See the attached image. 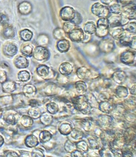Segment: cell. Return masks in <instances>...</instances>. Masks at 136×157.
Segmentation results:
<instances>
[{"label": "cell", "instance_id": "obj_1", "mask_svg": "<svg viewBox=\"0 0 136 157\" xmlns=\"http://www.w3.org/2000/svg\"><path fill=\"white\" fill-rule=\"evenodd\" d=\"M72 103L75 109L84 114H89L92 110V106L87 97L84 95H80L72 98Z\"/></svg>", "mask_w": 136, "mask_h": 157}, {"label": "cell", "instance_id": "obj_2", "mask_svg": "<svg viewBox=\"0 0 136 157\" xmlns=\"http://www.w3.org/2000/svg\"><path fill=\"white\" fill-rule=\"evenodd\" d=\"M91 11L94 15L100 18H108L111 15L109 8L99 2L94 4L92 5Z\"/></svg>", "mask_w": 136, "mask_h": 157}, {"label": "cell", "instance_id": "obj_3", "mask_svg": "<svg viewBox=\"0 0 136 157\" xmlns=\"http://www.w3.org/2000/svg\"><path fill=\"white\" fill-rule=\"evenodd\" d=\"M109 28L123 26L129 22V20L121 14L111 15L108 18Z\"/></svg>", "mask_w": 136, "mask_h": 157}, {"label": "cell", "instance_id": "obj_4", "mask_svg": "<svg viewBox=\"0 0 136 157\" xmlns=\"http://www.w3.org/2000/svg\"><path fill=\"white\" fill-rule=\"evenodd\" d=\"M136 53L135 51L126 50L123 52L120 56L121 63L129 66L135 65L136 64Z\"/></svg>", "mask_w": 136, "mask_h": 157}, {"label": "cell", "instance_id": "obj_5", "mask_svg": "<svg viewBox=\"0 0 136 157\" xmlns=\"http://www.w3.org/2000/svg\"><path fill=\"white\" fill-rule=\"evenodd\" d=\"M76 11L73 8L66 6L61 9L60 12V17L66 22L72 21L76 16Z\"/></svg>", "mask_w": 136, "mask_h": 157}, {"label": "cell", "instance_id": "obj_6", "mask_svg": "<svg viewBox=\"0 0 136 157\" xmlns=\"http://www.w3.org/2000/svg\"><path fill=\"white\" fill-rule=\"evenodd\" d=\"M99 47L101 52L109 53L114 49L115 42L110 38L103 39L99 43Z\"/></svg>", "mask_w": 136, "mask_h": 157}, {"label": "cell", "instance_id": "obj_7", "mask_svg": "<svg viewBox=\"0 0 136 157\" xmlns=\"http://www.w3.org/2000/svg\"><path fill=\"white\" fill-rule=\"evenodd\" d=\"M121 14L130 20H135L136 5L133 2L122 6V12Z\"/></svg>", "mask_w": 136, "mask_h": 157}, {"label": "cell", "instance_id": "obj_8", "mask_svg": "<svg viewBox=\"0 0 136 157\" xmlns=\"http://www.w3.org/2000/svg\"><path fill=\"white\" fill-rule=\"evenodd\" d=\"M120 44L124 46L129 47L130 48L136 50V36H131L124 33L121 39L119 40Z\"/></svg>", "mask_w": 136, "mask_h": 157}, {"label": "cell", "instance_id": "obj_9", "mask_svg": "<svg viewBox=\"0 0 136 157\" xmlns=\"http://www.w3.org/2000/svg\"><path fill=\"white\" fill-rule=\"evenodd\" d=\"M34 56L38 60L45 61L50 57L49 51L45 47H38L34 51Z\"/></svg>", "mask_w": 136, "mask_h": 157}, {"label": "cell", "instance_id": "obj_10", "mask_svg": "<svg viewBox=\"0 0 136 157\" xmlns=\"http://www.w3.org/2000/svg\"><path fill=\"white\" fill-rule=\"evenodd\" d=\"M69 38L73 42H81L84 39V32L81 28L77 27L68 34Z\"/></svg>", "mask_w": 136, "mask_h": 157}, {"label": "cell", "instance_id": "obj_11", "mask_svg": "<svg viewBox=\"0 0 136 157\" xmlns=\"http://www.w3.org/2000/svg\"><path fill=\"white\" fill-rule=\"evenodd\" d=\"M76 73L77 77L82 80H88L93 77L92 71L85 67H81L78 68Z\"/></svg>", "mask_w": 136, "mask_h": 157}, {"label": "cell", "instance_id": "obj_12", "mask_svg": "<svg viewBox=\"0 0 136 157\" xmlns=\"http://www.w3.org/2000/svg\"><path fill=\"white\" fill-rule=\"evenodd\" d=\"M125 31L122 26L109 28V34L113 39L119 40L125 33Z\"/></svg>", "mask_w": 136, "mask_h": 157}, {"label": "cell", "instance_id": "obj_13", "mask_svg": "<svg viewBox=\"0 0 136 157\" xmlns=\"http://www.w3.org/2000/svg\"><path fill=\"white\" fill-rule=\"evenodd\" d=\"M70 43L69 41L65 39L60 40L56 44V48L58 51L61 53L66 52L70 48Z\"/></svg>", "mask_w": 136, "mask_h": 157}, {"label": "cell", "instance_id": "obj_14", "mask_svg": "<svg viewBox=\"0 0 136 157\" xmlns=\"http://www.w3.org/2000/svg\"><path fill=\"white\" fill-rule=\"evenodd\" d=\"M112 78L115 82L119 84H122L126 81L127 75L124 71H118L113 74Z\"/></svg>", "mask_w": 136, "mask_h": 157}, {"label": "cell", "instance_id": "obj_15", "mask_svg": "<svg viewBox=\"0 0 136 157\" xmlns=\"http://www.w3.org/2000/svg\"><path fill=\"white\" fill-rule=\"evenodd\" d=\"M59 72L61 74L64 76H68L71 75L73 71V67L69 63L65 62L61 64L59 68Z\"/></svg>", "mask_w": 136, "mask_h": 157}, {"label": "cell", "instance_id": "obj_16", "mask_svg": "<svg viewBox=\"0 0 136 157\" xmlns=\"http://www.w3.org/2000/svg\"><path fill=\"white\" fill-rule=\"evenodd\" d=\"M123 138L126 144L130 143L135 139V129L129 128L124 133Z\"/></svg>", "mask_w": 136, "mask_h": 157}, {"label": "cell", "instance_id": "obj_17", "mask_svg": "<svg viewBox=\"0 0 136 157\" xmlns=\"http://www.w3.org/2000/svg\"><path fill=\"white\" fill-rule=\"evenodd\" d=\"M23 92L26 97H34L36 94V88L32 84H26L24 86Z\"/></svg>", "mask_w": 136, "mask_h": 157}, {"label": "cell", "instance_id": "obj_18", "mask_svg": "<svg viewBox=\"0 0 136 157\" xmlns=\"http://www.w3.org/2000/svg\"><path fill=\"white\" fill-rule=\"evenodd\" d=\"M111 117L107 115H103L97 120V123L99 126L101 127H105L110 126L113 122V119Z\"/></svg>", "mask_w": 136, "mask_h": 157}, {"label": "cell", "instance_id": "obj_19", "mask_svg": "<svg viewBox=\"0 0 136 157\" xmlns=\"http://www.w3.org/2000/svg\"><path fill=\"white\" fill-rule=\"evenodd\" d=\"M109 26H97L95 34L99 38H105L109 34Z\"/></svg>", "mask_w": 136, "mask_h": 157}, {"label": "cell", "instance_id": "obj_20", "mask_svg": "<svg viewBox=\"0 0 136 157\" xmlns=\"http://www.w3.org/2000/svg\"><path fill=\"white\" fill-rule=\"evenodd\" d=\"M14 64L18 68H24L28 67V61L25 57H17L14 61Z\"/></svg>", "mask_w": 136, "mask_h": 157}, {"label": "cell", "instance_id": "obj_21", "mask_svg": "<svg viewBox=\"0 0 136 157\" xmlns=\"http://www.w3.org/2000/svg\"><path fill=\"white\" fill-rule=\"evenodd\" d=\"M25 143L27 147H35L39 144L38 140L36 136L33 135L27 136L25 140Z\"/></svg>", "mask_w": 136, "mask_h": 157}, {"label": "cell", "instance_id": "obj_22", "mask_svg": "<svg viewBox=\"0 0 136 157\" xmlns=\"http://www.w3.org/2000/svg\"><path fill=\"white\" fill-rule=\"evenodd\" d=\"M96 26L93 22H87L84 26V31L86 34L93 35L96 33Z\"/></svg>", "mask_w": 136, "mask_h": 157}, {"label": "cell", "instance_id": "obj_23", "mask_svg": "<svg viewBox=\"0 0 136 157\" xmlns=\"http://www.w3.org/2000/svg\"><path fill=\"white\" fill-rule=\"evenodd\" d=\"M17 52V48L15 45L8 44L4 48V52L8 56H12Z\"/></svg>", "mask_w": 136, "mask_h": 157}, {"label": "cell", "instance_id": "obj_24", "mask_svg": "<svg viewBox=\"0 0 136 157\" xmlns=\"http://www.w3.org/2000/svg\"><path fill=\"white\" fill-rule=\"evenodd\" d=\"M99 109L103 113H109L113 110V106L108 101H104L100 103Z\"/></svg>", "mask_w": 136, "mask_h": 157}, {"label": "cell", "instance_id": "obj_25", "mask_svg": "<svg viewBox=\"0 0 136 157\" xmlns=\"http://www.w3.org/2000/svg\"><path fill=\"white\" fill-rule=\"evenodd\" d=\"M72 129V125L68 123H63L59 128L60 132L64 135H68L70 134Z\"/></svg>", "mask_w": 136, "mask_h": 157}, {"label": "cell", "instance_id": "obj_26", "mask_svg": "<svg viewBox=\"0 0 136 157\" xmlns=\"http://www.w3.org/2000/svg\"><path fill=\"white\" fill-rule=\"evenodd\" d=\"M49 67L45 65H41L37 68L36 71L40 76L43 77H46L48 76L50 73Z\"/></svg>", "mask_w": 136, "mask_h": 157}, {"label": "cell", "instance_id": "obj_27", "mask_svg": "<svg viewBox=\"0 0 136 157\" xmlns=\"http://www.w3.org/2000/svg\"><path fill=\"white\" fill-rule=\"evenodd\" d=\"M75 88L76 91L80 94H83L87 91V86L85 83L82 81L77 82L75 83Z\"/></svg>", "mask_w": 136, "mask_h": 157}, {"label": "cell", "instance_id": "obj_28", "mask_svg": "<svg viewBox=\"0 0 136 157\" xmlns=\"http://www.w3.org/2000/svg\"><path fill=\"white\" fill-rule=\"evenodd\" d=\"M77 27V26L71 21L64 22L62 29L66 34H68Z\"/></svg>", "mask_w": 136, "mask_h": 157}, {"label": "cell", "instance_id": "obj_29", "mask_svg": "<svg viewBox=\"0 0 136 157\" xmlns=\"http://www.w3.org/2000/svg\"><path fill=\"white\" fill-rule=\"evenodd\" d=\"M122 27L125 31L132 34H133V35H136V24L135 22H129Z\"/></svg>", "mask_w": 136, "mask_h": 157}, {"label": "cell", "instance_id": "obj_30", "mask_svg": "<svg viewBox=\"0 0 136 157\" xmlns=\"http://www.w3.org/2000/svg\"><path fill=\"white\" fill-rule=\"evenodd\" d=\"M19 11L22 14H25L30 13L32 9L31 5L27 2H24L21 3L19 5Z\"/></svg>", "mask_w": 136, "mask_h": 157}, {"label": "cell", "instance_id": "obj_31", "mask_svg": "<svg viewBox=\"0 0 136 157\" xmlns=\"http://www.w3.org/2000/svg\"><path fill=\"white\" fill-rule=\"evenodd\" d=\"M52 135L51 133L47 131H42L39 135L40 141L41 143H46L51 140Z\"/></svg>", "mask_w": 136, "mask_h": 157}, {"label": "cell", "instance_id": "obj_32", "mask_svg": "<svg viewBox=\"0 0 136 157\" xmlns=\"http://www.w3.org/2000/svg\"><path fill=\"white\" fill-rule=\"evenodd\" d=\"M2 90L5 92H11L15 90V84L12 81H7L3 83Z\"/></svg>", "mask_w": 136, "mask_h": 157}, {"label": "cell", "instance_id": "obj_33", "mask_svg": "<svg viewBox=\"0 0 136 157\" xmlns=\"http://www.w3.org/2000/svg\"><path fill=\"white\" fill-rule=\"evenodd\" d=\"M115 92L117 95L120 98H126L128 95L127 88L124 86H118L116 88Z\"/></svg>", "mask_w": 136, "mask_h": 157}, {"label": "cell", "instance_id": "obj_34", "mask_svg": "<svg viewBox=\"0 0 136 157\" xmlns=\"http://www.w3.org/2000/svg\"><path fill=\"white\" fill-rule=\"evenodd\" d=\"M20 35L22 40L25 41H28L32 39L33 33L29 30L25 29L21 32Z\"/></svg>", "mask_w": 136, "mask_h": 157}, {"label": "cell", "instance_id": "obj_35", "mask_svg": "<svg viewBox=\"0 0 136 157\" xmlns=\"http://www.w3.org/2000/svg\"><path fill=\"white\" fill-rule=\"evenodd\" d=\"M53 36L55 39L60 40L65 38L66 33L62 29L58 28L54 30Z\"/></svg>", "mask_w": 136, "mask_h": 157}, {"label": "cell", "instance_id": "obj_36", "mask_svg": "<svg viewBox=\"0 0 136 157\" xmlns=\"http://www.w3.org/2000/svg\"><path fill=\"white\" fill-rule=\"evenodd\" d=\"M109 9L111 14H119L122 12V6L119 4L114 3L110 5Z\"/></svg>", "mask_w": 136, "mask_h": 157}, {"label": "cell", "instance_id": "obj_37", "mask_svg": "<svg viewBox=\"0 0 136 157\" xmlns=\"http://www.w3.org/2000/svg\"><path fill=\"white\" fill-rule=\"evenodd\" d=\"M47 111L52 114H55L59 112V107L55 102H51L47 104Z\"/></svg>", "mask_w": 136, "mask_h": 157}, {"label": "cell", "instance_id": "obj_38", "mask_svg": "<svg viewBox=\"0 0 136 157\" xmlns=\"http://www.w3.org/2000/svg\"><path fill=\"white\" fill-rule=\"evenodd\" d=\"M40 118L41 122L43 124L45 125H49L52 122V116L47 113H43V114L41 115Z\"/></svg>", "mask_w": 136, "mask_h": 157}, {"label": "cell", "instance_id": "obj_39", "mask_svg": "<svg viewBox=\"0 0 136 157\" xmlns=\"http://www.w3.org/2000/svg\"><path fill=\"white\" fill-rule=\"evenodd\" d=\"M70 133L72 138L76 140L81 139L84 136L82 131L78 128L73 129Z\"/></svg>", "mask_w": 136, "mask_h": 157}, {"label": "cell", "instance_id": "obj_40", "mask_svg": "<svg viewBox=\"0 0 136 157\" xmlns=\"http://www.w3.org/2000/svg\"><path fill=\"white\" fill-rule=\"evenodd\" d=\"M21 124L25 127H29L33 124L32 118L29 116H24L22 117L21 121Z\"/></svg>", "mask_w": 136, "mask_h": 157}, {"label": "cell", "instance_id": "obj_41", "mask_svg": "<svg viewBox=\"0 0 136 157\" xmlns=\"http://www.w3.org/2000/svg\"><path fill=\"white\" fill-rule=\"evenodd\" d=\"M18 78L21 81H28L30 78V73L26 71H21L18 74Z\"/></svg>", "mask_w": 136, "mask_h": 157}, {"label": "cell", "instance_id": "obj_42", "mask_svg": "<svg viewBox=\"0 0 136 157\" xmlns=\"http://www.w3.org/2000/svg\"><path fill=\"white\" fill-rule=\"evenodd\" d=\"M28 114L32 118L37 119L40 117L41 113L39 109L36 108H33L30 109L28 112Z\"/></svg>", "mask_w": 136, "mask_h": 157}, {"label": "cell", "instance_id": "obj_43", "mask_svg": "<svg viewBox=\"0 0 136 157\" xmlns=\"http://www.w3.org/2000/svg\"><path fill=\"white\" fill-rule=\"evenodd\" d=\"M77 148L82 150L84 152H87L89 150V146L88 144L85 141H81L76 144Z\"/></svg>", "mask_w": 136, "mask_h": 157}, {"label": "cell", "instance_id": "obj_44", "mask_svg": "<svg viewBox=\"0 0 136 157\" xmlns=\"http://www.w3.org/2000/svg\"><path fill=\"white\" fill-rule=\"evenodd\" d=\"M64 148L66 151L68 152L72 153L74 150H75V148H76V144H74L72 142L68 140L65 144Z\"/></svg>", "mask_w": 136, "mask_h": 157}, {"label": "cell", "instance_id": "obj_45", "mask_svg": "<svg viewBox=\"0 0 136 157\" xmlns=\"http://www.w3.org/2000/svg\"><path fill=\"white\" fill-rule=\"evenodd\" d=\"M32 47H31L29 45H27L22 48L21 52L25 56L30 57L32 55Z\"/></svg>", "mask_w": 136, "mask_h": 157}, {"label": "cell", "instance_id": "obj_46", "mask_svg": "<svg viewBox=\"0 0 136 157\" xmlns=\"http://www.w3.org/2000/svg\"><path fill=\"white\" fill-rule=\"evenodd\" d=\"M4 35L6 37L10 38L12 37L14 35V31L12 28L8 26L5 29L3 32Z\"/></svg>", "mask_w": 136, "mask_h": 157}, {"label": "cell", "instance_id": "obj_47", "mask_svg": "<svg viewBox=\"0 0 136 157\" xmlns=\"http://www.w3.org/2000/svg\"><path fill=\"white\" fill-rule=\"evenodd\" d=\"M4 119L6 122L10 124L14 125L17 122L16 119L14 115L13 114L7 115V116L5 117Z\"/></svg>", "mask_w": 136, "mask_h": 157}, {"label": "cell", "instance_id": "obj_48", "mask_svg": "<svg viewBox=\"0 0 136 157\" xmlns=\"http://www.w3.org/2000/svg\"><path fill=\"white\" fill-rule=\"evenodd\" d=\"M89 140L90 147L93 149H99V145L98 141L96 138H89Z\"/></svg>", "mask_w": 136, "mask_h": 157}, {"label": "cell", "instance_id": "obj_49", "mask_svg": "<svg viewBox=\"0 0 136 157\" xmlns=\"http://www.w3.org/2000/svg\"><path fill=\"white\" fill-rule=\"evenodd\" d=\"M72 21L74 22L76 25H79L82 22V17L81 14L78 12H76V16Z\"/></svg>", "mask_w": 136, "mask_h": 157}, {"label": "cell", "instance_id": "obj_50", "mask_svg": "<svg viewBox=\"0 0 136 157\" xmlns=\"http://www.w3.org/2000/svg\"><path fill=\"white\" fill-rule=\"evenodd\" d=\"M32 156L43 157L44 156L43 151L40 149L37 148L34 149L32 152Z\"/></svg>", "mask_w": 136, "mask_h": 157}, {"label": "cell", "instance_id": "obj_51", "mask_svg": "<svg viewBox=\"0 0 136 157\" xmlns=\"http://www.w3.org/2000/svg\"><path fill=\"white\" fill-rule=\"evenodd\" d=\"M92 35H89V34H85L84 39L82 41V43H89L91 39H92Z\"/></svg>", "mask_w": 136, "mask_h": 157}, {"label": "cell", "instance_id": "obj_52", "mask_svg": "<svg viewBox=\"0 0 136 157\" xmlns=\"http://www.w3.org/2000/svg\"><path fill=\"white\" fill-rule=\"evenodd\" d=\"M71 156H83L82 153L81 151L78 150H75L71 153Z\"/></svg>", "mask_w": 136, "mask_h": 157}, {"label": "cell", "instance_id": "obj_53", "mask_svg": "<svg viewBox=\"0 0 136 157\" xmlns=\"http://www.w3.org/2000/svg\"><path fill=\"white\" fill-rule=\"evenodd\" d=\"M133 153L129 150H127L122 151V156H133Z\"/></svg>", "mask_w": 136, "mask_h": 157}, {"label": "cell", "instance_id": "obj_54", "mask_svg": "<svg viewBox=\"0 0 136 157\" xmlns=\"http://www.w3.org/2000/svg\"><path fill=\"white\" fill-rule=\"evenodd\" d=\"M29 105L32 108H36L38 105V102L36 100H31L29 101Z\"/></svg>", "mask_w": 136, "mask_h": 157}, {"label": "cell", "instance_id": "obj_55", "mask_svg": "<svg viewBox=\"0 0 136 157\" xmlns=\"http://www.w3.org/2000/svg\"><path fill=\"white\" fill-rule=\"evenodd\" d=\"M5 154H6V156L8 157L19 156V155H18L17 153L14 152V151H8V152L6 153Z\"/></svg>", "mask_w": 136, "mask_h": 157}, {"label": "cell", "instance_id": "obj_56", "mask_svg": "<svg viewBox=\"0 0 136 157\" xmlns=\"http://www.w3.org/2000/svg\"><path fill=\"white\" fill-rule=\"evenodd\" d=\"M117 0H101V2L104 5H110L112 2Z\"/></svg>", "mask_w": 136, "mask_h": 157}, {"label": "cell", "instance_id": "obj_57", "mask_svg": "<svg viewBox=\"0 0 136 157\" xmlns=\"http://www.w3.org/2000/svg\"><path fill=\"white\" fill-rule=\"evenodd\" d=\"M130 93L132 94L135 95L136 94V86L134 85L130 89Z\"/></svg>", "mask_w": 136, "mask_h": 157}, {"label": "cell", "instance_id": "obj_58", "mask_svg": "<svg viewBox=\"0 0 136 157\" xmlns=\"http://www.w3.org/2000/svg\"><path fill=\"white\" fill-rule=\"evenodd\" d=\"M4 143V140L1 136H0V147L2 146Z\"/></svg>", "mask_w": 136, "mask_h": 157}, {"label": "cell", "instance_id": "obj_59", "mask_svg": "<svg viewBox=\"0 0 136 157\" xmlns=\"http://www.w3.org/2000/svg\"><path fill=\"white\" fill-rule=\"evenodd\" d=\"M0 113H1V109H0Z\"/></svg>", "mask_w": 136, "mask_h": 157}]
</instances>
